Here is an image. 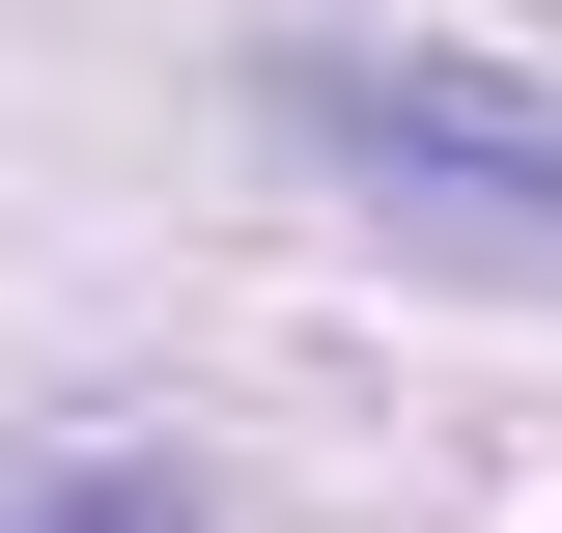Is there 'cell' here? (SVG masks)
<instances>
[{
	"mask_svg": "<svg viewBox=\"0 0 562 533\" xmlns=\"http://www.w3.org/2000/svg\"><path fill=\"white\" fill-rule=\"evenodd\" d=\"M254 113L310 140L338 197H394V225L562 253V84H506V57H366V29H281V57H254Z\"/></svg>",
	"mask_w": 562,
	"mask_h": 533,
	"instance_id": "cell-1",
	"label": "cell"
},
{
	"mask_svg": "<svg viewBox=\"0 0 562 533\" xmlns=\"http://www.w3.org/2000/svg\"><path fill=\"white\" fill-rule=\"evenodd\" d=\"M0 533H198V477H169V450H57Z\"/></svg>",
	"mask_w": 562,
	"mask_h": 533,
	"instance_id": "cell-2",
	"label": "cell"
}]
</instances>
